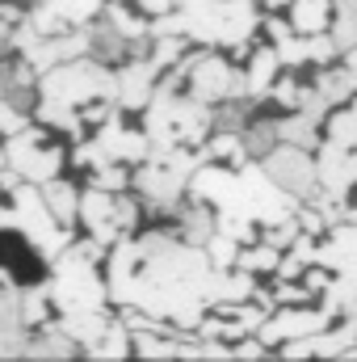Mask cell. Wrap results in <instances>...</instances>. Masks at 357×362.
I'll return each mask as SVG.
<instances>
[{
  "mask_svg": "<svg viewBox=\"0 0 357 362\" xmlns=\"http://www.w3.org/2000/svg\"><path fill=\"white\" fill-rule=\"evenodd\" d=\"M101 299H105V282H101V274L92 270V257L80 245L63 249L59 262H55L51 303L59 312H89V308H101Z\"/></svg>",
  "mask_w": 357,
  "mask_h": 362,
  "instance_id": "obj_2",
  "label": "cell"
},
{
  "mask_svg": "<svg viewBox=\"0 0 357 362\" xmlns=\"http://www.w3.org/2000/svg\"><path fill=\"white\" fill-rule=\"evenodd\" d=\"M114 223H118V232L126 236V232H135V223H139V202L135 198H126V194H114Z\"/></svg>",
  "mask_w": 357,
  "mask_h": 362,
  "instance_id": "obj_21",
  "label": "cell"
},
{
  "mask_svg": "<svg viewBox=\"0 0 357 362\" xmlns=\"http://www.w3.org/2000/svg\"><path fill=\"white\" fill-rule=\"evenodd\" d=\"M261 169L269 173V181L277 189H286L294 202H307L315 189H320V177H315V152L298 148V144H277L261 156Z\"/></svg>",
  "mask_w": 357,
  "mask_h": 362,
  "instance_id": "obj_5",
  "label": "cell"
},
{
  "mask_svg": "<svg viewBox=\"0 0 357 362\" xmlns=\"http://www.w3.org/2000/svg\"><path fill=\"white\" fill-rule=\"evenodd\" d=\"M277 72H282L277 51L273 47H253L248 51V64H244V89H248V97H265L269 85L277 81Z\"/></svg>",
  "mask_w": 357,
  "mask_h": 362,
  "instance_id": "obj_11",
  "label": "cell"
},
{
  "mask_svg": "<svg viewBox=\"0 0 357 362\" xmlns=\"http://www.w3.org/2000/svg\"><path fill=\"white\" fill-rule=\"evenodd\" d=\"M4 160H8L25 181H38V185H42V181L59 177L63 152H59V148H47V144H42V131H17L13 144H8V152H4Z\"/></svg>",
  "mask_w": 357,
  "mask_h": 362,
  "instance_id": "obj_6",
  "label": "cell"
},
{
  "mask_svg": "<svg viewBox=\"0 0 357 362\" xmlns=\"http://www.w3.org/2000/svg\"><path fill=\"white\" fill-rule=\"evenodd\" d=\"M156 64L152 59H131L118 76H114V85H118V105L122 110H143L147 101H152V93H156Z\"/></svg>",
  "mask_w": 357,
  "mask_h": 362,
  "instance_id": "obj_9",
  "label": "cell"
},
{
  "mask_svg": "<svg viewBox=\"0 0 357 362\" xmlns=\"http://www.w3.org/2000/svg\"><path fill=\"white\" fill-rule=\"evenodd\" d=\"M97 144H101V152H105L109 160H118V165H143V160L152 156V139H147V131H122L114 118L101 122Z\"/></svg>",
  "mask_w": 357,
  "mask_h": 362,
  "instance_id": "obj_8",
  "label": "cell"
},
{
  "mask_svg": "<svg viewBox=\"0 0 357 362\" xmlns=\"http://www.w3.org/2000/svg\"><path fill=\"white\" fill-rule=\"evenodd\" d=\"M202 253H206V262H210V270H231L236 266V257H240V240L231 236V232H210V240L202 245Z\"/></svg>",
  "mask_w": 357,
  "mask_h": 362,
  "instance_id": "obj_18",
  "label": "cell"
},
{
  "mask_svg": "<svg viewBox=\"0 0 357 362\" xmlns=\"http://www.w3.org/2000/svg\"><path fill=\"white\" fill-rule=\"evenodd\" d=\"M286 17H290L294 34H324L332 21V0H290Z\"/></svg>",
  "mask_w": 357,
  "mask_h": 362,
  "instance_id": "obj_12",
  "label": "cell"
},
{
  "mask_svg": "<svg viewBox=\"0 0 357 362\" xmlns=\"http://www.w3.org/2000/svg\"><path fill=\"white\" fill-rule=\"evenodd\" d=\"M13 219H17V228L30 236V245L42 253V257H59L68 245H72V236L55 223V215L47 211V198L38 194V189H30V185H17L13 189Z\"/></svg>",
  "mask_w": 357,
  "mask_h": 362,
  "instance_id": "obj_4",
  "label": "cell"
},
{
  "mask_svg": "<svg viewBox=\"0 0 357 362\" xmlns=\"http://www.w3.org/2000/svg\"><path fill=\"white\" fill-rule=\"evenodd\" d=\"M42 198H47V211L55 215V223H59V228H68V223L76 219V211H80L76 189H72L68 181H59V177L42 181Z\"/></svg>",
  "mask_w": 357,
  "mask_h": 362,
  "instance_id": "obj_15",
  "label": "cell"
},
{
  "mask_svg": "<svg viewBox=\"0 0 357 362\" xmlns=\"http://www.w3.org/2000/svg\"><path fill=\"white\" fill-rule=\"evenodd\" d=\"M4 228H17V219H13V211H0V232Z\"/></svg>",
  "mask_w": 357,
  "mask_h": 362,
  "instance_id": "obj_26",
  "label": "cell"
},
{
  "mask_svg": "<svg viewBox=\"0 0 357 362\" xmlns=\"http://www.w3.org/2000/svg\"><path fill=\"white\" fill-rule=\"evenodd\" d=\"M0 97H4V76H0Z\"/></svg>",
  "mask_w": 357,
  "mask_h": 362,
  "instance_id": "obj_28",
  "label": "cell"
},
{
  "mask_svg": "<svg viewBox=\"0 0 357 362\" xmlns=\"http://www.w3.org/2000/svg\"><path fill=\"white\" fill-rule=\"evenodd\" d=\"M0 131H4V135L25 131V114H21L17 101H8V97H0Z\"/></svg>",
  "mask_w": 357,
  "mask_h": 362,
  "instance_id": "obj_22",
  "label": "cell"
},
{
  "mask_svg": "<svg viewBox=\"0 0 357 362\" xmlns=\"http://www.w3.org/2000/svg\"><path fill=\"white\" fill-rule=\"evenodd\" d=\"M315 93L324 97V105L332 110V105H345V101H353L357 97V85L353 76L345 72V64H324V68H315Z\"/></svg>",
  "mask_w": 357,
  "mask_h": 362,
  "instance_id": "obj_13",
  "label": "cell"
},
{
  "mask_svg": "<svg viewBox=\"0 0 357 362\" xmlns=\"http://www.w3.org/2000/svg\"><path fill=\"white\" fill-rule=\"evenodd\" d=\"M143 13H152V17H160V13H169V8H177V0H135Z\"/></svg>",
  "mask_w": 357,
  "mask_h": 362,
  "instance_id": "obj_25",
  "label": "cell"
},
{
  "mask_svg": "<svg viewBox=\"0 0 357 362\" xmlns=\"http://www.w3.org/2000/svg\"><path fill=\"white\" fill-rule=\"evenodd\" d=\"M265 34H269V42L277 47V42H286V38L294 34V25H290V17H282V13H269L265 17Z\"/></svg>",
  "mask_w": 357,
  "mask_h": 362,
  "instance_id": "obj_23",
  "label": "cell"
},
{
  "mask_svg": "<svg viewBox=\"0 0 357 362\" xmlns=\"http://www.w3.org/2000/svg\"><path fill=\"white\" fill-rule=\"evenodd\" d=\"M261 4H265L269 13H282V8H286V4H290V0H261Z\"/></svg>",
  "mask_w": 357,
  "mask_h": 362,
  "instance_id": "obj_27",
  "label": "cell"
},
{
  "mask_svg": "<svg viewBox=\"0 0 357 362\" xmlns=\"http://www.w3.org/2000/svg\"><path fill=\"white\" fill-rule=\"evenodd\" d=\"M76 215L85 219V228L92 232V240H101V245L122 240V232H118V223H114V194H109V189L89 185V194L80 198V211H76Z\"/></svg>",
  "mask_w": 357,
  "mask_h": 362,
  "instance_id": "obj_10",
  "label": "cell"
},
{
  "mask_svg": "<svg viewBox=\"0 0 357 362\" xmlns=\"http://www.w3.org/2000/svg\"><path fill=\"white\" fill-rule=\"evenodd\" d=\"M59 329L72 337V341H101V333L109 329V320L101 316V308H89V312H63V320H59Z\"/></svg>",
  "mask_w": 357,
  "mask_h": 362,
  "instance_id": "obj_16",
  "label": "cell"
},
{
  "mask_svg": "<svg viewBox=\"0 0 357 362\" xmlns=\"http://www.w3.org/2000/svg\"><path fill=\"white\" fill-rule=\"evenodd\" d=\"M185 85H189V93H193L198 101H206V105L248 97V89H244V72H240L231 59L214 55V51H202V55L185 59Z\"/></svg>",
  "mask_w": 357,
  "mask_h": 362,
  "instance_id": "obj_3",
  "label": "cell"
},
{
  "mask_svg": "<svg viewBox=\"0 0 357 362\" xmlns=\"http://www.w3.org/2000/svg\"><path fill=\"white\" fill-rule=\"evenodd\" d=\"M114 97H118V85L101 68V59H68L42 72V101H59L76 110L89 101H114Z\"/></svg>",
  "mask_w": 357,
  "mask_h": 362,
  "instance_id": "obj_1",
  "label": "cell"
},
{
  "mask_svg": "<svg viewBox=\"0 0 357 362\" xmlns=\"http://www.w3.org/2000/svg\"><path fill=\"white\" fill-rule=\"evenodd\" d=\"M324 139H332V144H341L349 152L357 148V97L345 101V105H332L324 114Z\"/></svg>",
  "mask_w": 357,
  "mask_h": 362,
  "instance_id": "obj_14",
  "label": "cell"
},
{
  "mask_svg": "<svg viewBox=\"0 0 357 362\" xmlns=\"http://www.w3.org/2000/svg\"><path fill=\"white\" fill-rule=\"evenodd\" d=\"M51 4L59 8V17H63L68 25H80V21H89L105 0H51Z\"/></svg>",
  "mask_w": 357,
  "mask_h": 362,
  "instance_id": "obj_19",
  "label": "cell"
},
{
  "mask_svg": "<svg viewBox=\"0 0 357 362\" xmlns=\"http://www.w3.org/2000/svg\"><path fill=\"white\" fill-rule=\"evenodd\" d=\"M0 169H4V152H0Z\"/></svg>",
  "mask_w": 357,
  "mask_h": 362,
  "instance_id": "obj_29",
  "label": "cell"
},
{
  "mask_svg": "<svg viewBox=\"0 0 357 362\" xmlns=\"http://www.w3.org/2000/svg\"><path fill=\"white\" fill-rule=\"evenodd\" d=\"M47 291H25L21 299H17V312H21V325H38L42 316H47Z\"/></svg>",
  "mask_w": 357,
  "mask_h": 362,
  "instance_id": "obj_20",
  "label": "cell"
},
{
  "mask_svg": "<svg viewBox=\"0 0 357 362\" xmlns=\"http://www.w3.org/2000/svg\"><path fill=\"white\" fill-rule=\"evenodd\" d=\"M282 262V249H273L269 240H253V245H240V257H236V270L244 274H273Z\"/></svg>",
  "mask_w": 357,
  "mask_h": 362,
  "instance_id": "obj_17",
  "label": "cell"
},
{
  "mask_svg": "<svg viewBox=\"0 0 357 362\" xmlns=\"http://www.w3.org/2000/svg\"><path fill=\"white\" fill-rule=\"evenodd\" d=\"M265 341L257 337V341H244V346H231V358H265Z\"/></svg>",
  "mask_w": 357,
  "mask_h": 362,
  "instance_id": "obj_24",
  "label": "cell"
},
{
  "mask_svg": "<svg viewBox=\"0 0 357 362\" xmlns=\"http://www.w3.org/2000/svg\"><path fill=\"white\" fill-rule=\"evenodd\" d=\"M328 325H332V316L324 308L294 303V308H277L273 316H265L253 337H261L265 346H282V341H294V337H307V333H324Z\"/></svg>",
  "mask_w": 357,
  "mask_h": 362,
  "instance_id": "obj_7",
  "label": "cell"
}]
</instances>
